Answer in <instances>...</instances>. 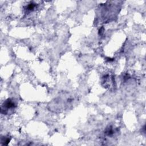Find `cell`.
<instances>
[{
    "instance_id": "cell-1",
    "label": "cell",
    "mask_w": 146,
    "mask_h": 146,
    "mask_svg": "<svg viewBox=\"0 0 146 146\" xmlns=\"http://www.w3.org/2000/svg\"><path fill=\"white\" fill-rule=\"evenodd\" d=\"M14 107H15V103H14V102L11 99H9L6 100L5 102H4L2 106L1 110L5 108L6 110H7L9 109L13 108Z\"/></svg>"
}]
</instances>
